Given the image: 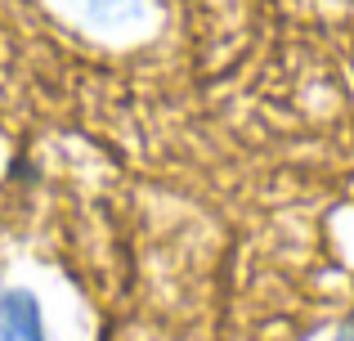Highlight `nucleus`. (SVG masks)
I'll return each mask as SVG.
<instances>
[{"label":"nucleus","instance_id":"f257e3e1","mask_svg":"<svg viewBox=\"0 0 354 341\" xmlns=\"http://www.w3.org/2000/svg\"><path fill=\"white\" fill-rule=\"evenodd\" d=\"M0 341H50L32 297H23V292L0 297Z\"/></svg>","mask_w":354,"mask_h":341},{"label":"nucleus","instance_id":"f03ea898","mask_svg":"<svg viewBox=\"0 0 354 341\" xmlns=\"http://www.w3.org/2000/svg\"><path fill=\"white\" fill-rule=\"evenodd\" d=\"M59 5L99 27H130L148 14V0H59Z\"/></svg>","mask_w":354,"mask_h":341},{"label":"nucleus","instance_id":"7ed1b4c3","mask_svg":"<svg viewBox=\"0 0 354 341\" xmlns=\"http://www.w3.org/2000/svg\"><path fill=\"white\" fill-rule=\"evenodd\" d=\"M337 341H354V315H350V324H346V328L337 333Z\"/></svg>","mask_w":354,"mask_h":341}]
</instances>
